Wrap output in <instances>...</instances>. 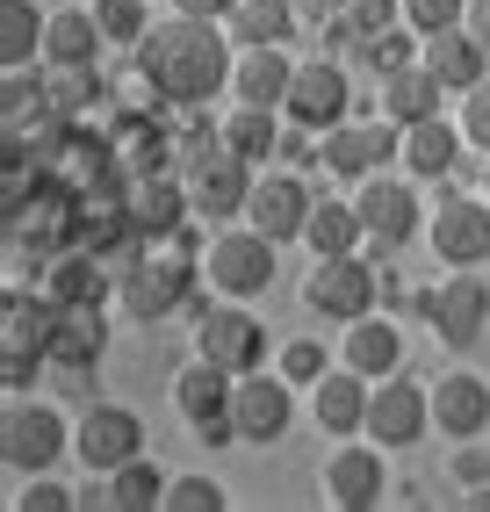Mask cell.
Returning a JSON list of instances; mask_svg holds the SVG:
<instances>
[{"instance_id":"cell-1","label":"cell","mask_w":490,"mask_h":512,"mask_svg":"<svg viewBox=\"0 0 490 512\" xmlns=\"http://www.w3.org/2000/svg\"><path fill=\"white\" fill-rule=\"evenodd\" d=\"M231 29L224 22H202V15H173L152 22L145 44H137V73H145L173 109H209L224 87H231Z\"/></svg>"},{"instance_id":"cell-2","label":"cell","mask_w":490,"mask_h":512,"mask_svg":"<svg viewBox=\"0 0 490 512\" xmlns=\"http://www.w3.org/2000/svg\"><path fill=\"white\" fill-rule=\"evenodd\" d=\"M195 275H202V253H195L188 224H181V231L137 238V260L123 267V303H130V318L159 325L166 311H181L188 289H195Z\"/></svg>"},{"instance_id":"cell-3","label":"cell","mask_w":490,"mask_h":512,"mask_svg":"<svg viewBox=\"0 0 490 512\" xmlns=\"http://www.w3.org/2000/svg\"><path fill=\"white\" fill-rule=\"evenodd\" d=\"M181 174H188L195 217H245V202H253V159L231 152L217 123L181 138Z\"/></svg>"},{"instance_id":"cell-4","label":"cell","mask_w":490,"mask_h":512,"mask_svg":"<svg viewBox=\"0 0 490 512\" xmlns=\"http://www.w3.org/2000/svg\"><path fill=\"white\" fill-rule=\"evenodd\" d=\"M231 397H238V375L217 368V361H202V354H195V368H181V383H173V404H181V419L195 426V440H209V448H231V440H238Z\"/></svg>"},{"instance_id":"cell-5","label":"cell","mask_w":490,"mask_h":512,"mask_svg":"<svg viewBox=\"0 0 490 512\" xmlns=\"http://www.w3.org/2000/svg\"><path fill=\"white\" fill-rule=\"evenodd\" d=\"M375 296H382V282H375V267H368L361 253H325L318 267H310V282H303V303H310L318 318H332V325L368 318Z\"/></svg>"},{"instance_id":"cell-6","label":"cell","mask_w":490,"mask_h":512,"mask_svg":"<svg viewBox=\"0 0 490 512\" xmlns=\"http://www.w3.org/2000/svg\"><path fill=\"white\" fill-rule=\"evenodd\" d=\"M65 448H73V426H65L51 404H8V419H0V462H8L15 476H37L51 469Z\"/></svg>"},{"instance_id":"cell-7","label":"cell","mask_w":490,"mask_h":512,"mask_svg":"<svg viewBox=\"0 0 490 512\" xmlns=\"http://www.w3.org/2000/svg\"><path fill=\"white\" fill-rule=\"evenodd\" d=\"M73 455L87 462V476H116L145 455V419L130 404H87V419L73 426Z\"/></svg>"},{"instance_id":"cell-8","label":"cell","mask_w":490,"mask_h":512,"mask_svg":"<svg viewBox=\"0 0 490 512\" xmlns=\"http://www.w3.org/2000/svg\"><path fill=\"white\" fill-rule=\"evenodd\" d=\"M202 275L217 282L224 296H260L274 282V238L267 231H224V238H209V253H202Z\"/></svg>"},{"instance_id":"cell-9","label":"cell","mask_w":490,"mask_h":512,"mask_svg":"<svg viewBox=\"0 0 490 512\" xmlns=\"http://www.w3.org/2000/svg\"><path fill=\"white\" fill-rule=\"evenodd\" d=\"M51 318H58L51 296L29 303L22 289H8V325H0V375H8V390L29 383L37 361H51Z\"/></svg>"},{"instance_id":"cell-10","label":"cell","mask_w":490,"mask_h":512,"mask_svg":"<svg viewBox=\"0 0 490 512\" xmlns=\"http://www.w3.org/2000/svg\"><path fill=\"white\" fill-rule=\"evenodd\" d=\"M195 354L217 361V368H231V375H253V368L267 361V325H260L253 311H238V303H224V311H202Z\"/></svg>"},{"instance_id":"cell-11","label":"cell","mask_w":490,"mask_h":512,"mask_svg":"<svg viewBox=\"0 0 490 512\" xmlns=\"http://www.w3.org/2000/svg\"><path fill=\"white\" fill-rule=\"evenodd\" d=\"M346 101H354V87H346V65L339 58H303L296 65V87H289V123H303V130H325L332 123H346Z\"/></svg>"},{"instance_id":"cell-12","label":"cell","mask_w":490,"mask_h":512,"mask_svg":"<svg viewBox=\"0 0 490 512\" xmlns=\"http://www.w3.org/2000/svg\"><path fill=\"white\" fill-rule=\"evenodd\" d=\"M426 426H433V390L404 383V375H382L375 397H368V440L411 448V440H426Z\"/></svg>"},{"instance_id":"cell-13","label":"cell","mask_w":490,"mask_h":512,"mask_svg":"<svg viewBox=\"0 0 490 512\" xmlns=\"http://www.w3.org/2000/svg\"><path fill=\"white\" fill-rule=\"evenodd\" d=\"M426 238L447 267H483L490 260V202L483 195H447L426 224Z\"/></svg>"},{"instance_id":"cell-14","label":"cell","mask_w":490,"mask_h":512,"mask_svg":"<svg viewBox=\"0 0 490 512\" xmlns=\"http://www.w3.org/2000/svg\"><path fill=\"white\" fill-rule=\"evenodd\" d=\"M426 311H433L440 347H476L483 325H490V282L476 275V267H454V275L440 282V296L426 303Z\"/></svg>"},{"instance_id":"cell-15","label":"cell","mask_w":490,"mask_h":512,"mask_svg":"<svg viewBox=\"0 0 490 512\" xmlns=\"http://www.w3.org/2000/svg\"><path fill=\"white\" fill-rule=\"evenodd\" d=\"M296 383H289V375L282 368H274V375H238V397H231V412H238V440H260V448H267V440H282L289 433V419H296V397H289Z\"/></svg>"},{"instance_id":"cell-16","label":"cell","mask_w":490,"mask_h":512,"mask_svg":"<svg viewBox=\"0 0 490 512\" xmlns=\"http://www.w3.org/2000/svg\"><path fill=\"white\" fill-rule=\"evenodd\" d=\"M361 224H368V246L375 253H397L404 238L418 231V195L404 188V181H390V174H361Z\"/></svg>"},{"instance_id":"cell-17","label":"cell","mask_w":490,"mask_h":512,"mask_svg":"<svg viewBox=\"0 0 490 512\" xmlns=\"http://www.w3.org/2000/svg\"><path fill=\"white\" fill-rule=\"evenodd\" d=\"M310 195L296 174H260L253 181V202H245V224L253 231H267L274 246H289V238H303V224H310Z\"/></svg>"},{"instance_id":"cell-18","label":"cell","mask_w":490,"mask_h":512,"mask_svg":"<svg viewBox=\"0 0 490 512\" xmlns=\"http://www.w3.org/2000/svg\"><path fill=\"white\" fill-rule=\"evenodd\" d=\"M382 491H390V476H382V448H368V440H346L325 462V498L339 512H375Z\"/></svg>"},{"instance_id":"cell-19","label":"cell","mask_w":490,"mask_h":512,"mask_svg":"<svg viewBox=\"0 0 490 512\" xmlns=\"http://www.w3.org/2000/svg\"><path fill=\"white\" fill-rule=\"evenodd\" d=\"M418 44H426L418 58H426L433 73H440V87H447V94H469V87H483V80H490V44L476 37L469 22L433 29V37H418Z\"/></svg>"},{"instance_id":"cell-20","label":"cell","mask_w":490,"mask_h":512,"mask_svg":"<svg viewBox=\"0 0 490 512\" xmlns=\"http://www.w3.org/2000/svg\"><path fill=\"white\" fill-rule=\"evenodd\" d=\"M289 87H296V58H289L282 44L238 51V65H231V94L245 101V109H289Z\"/></svg>"},{"instance_id":"cell-21","label":"cell","mask_w":490,"mask_h":512,"mask_svg":"<svg viewBox=\"0 0 490 512\" xmlns=\"http://www.w3.org/2000/svg\"><path fill=\"white\" fill-rule=\"evenodd\" d=\"M368 397H375V390H368L361 368H325L310 412H318V426H325L332 440H354V433H368Z\"/></svg>"},{"instance_id":"cell-22","label":"cell","mask_w":490,"mask_h":512,"mask_svg":"<svg viewBox=\"0 0 490 512\" xmlns=\"http://www.w3.org/2000/svg\"><path fill=\"white\" fill-rule=\"evenodd\" d=\"M433 426H440L447 440H469V433L490 426V383H483L476 368L440 375V390H433Z\"/></svg>"},{"instance_id":"cell-23","label":"cell","mask_w":490,"mask_h":512,"mask_svg":"<svg viewBox=\"0 0 490 512\" xmlns=\"http://www.w3.org/2000/svg\"><path fill=\"white\" fill-rule=\"evenodd\" d=\"M109 354V318H101V303H58L51 318V361L58 368H94Z\"/></svg>"},{"instance_id":"cell-24","label":"cell","mask_w":490,"mask_h":512,"mask_svg":"<svg viewBox=\"0 0 490 512\" xmlns=\"http://www.w3.org/2000/svg\"><path fill=\"white\" fill-rule=\"evenodd\" d=\"M440 73H433V65L426 58H411V65H397V73H382V116H390V123H426V116H440Z\"/></svg>"},{"instance_id":"cell-25","label":"cell","mask_w":490,"mask_h":512,"mask_svg":"<svg viewBox=\"0 0 490 512\" xmlns=\"http://www.w3.org/2000/svg\"><path fill=\"white\" fill-rule=\"evenodd\" d=\"M109 145H116V174H123V181L166 174V166H173V152H181V145H173L152 116H116V138H109Z\"/></svg>"},{"instance_id":"cell-26","label":"cell","mask_w":490,"mask_h":512,"mask_svg":"<svg viewBox=\"0 0 490 512\" xmlns=\"http://www.w3.org/2000/svg\"><path fill=\"white\" fill-rule=\"evenodd\" d=\"M130 217H137V238H152V231H181V224L195 217L188 181H166V174L130 181Z\"/></svg>"},{"instance_id":"cell-27","label":"cell","mask_w":490,"mask_h":512,"mask_svg":"<svg viewBox=\"0 0 490 512\" xmlns=\"http://www.w3.org/2000/svg\"><path fill=\"white\" fill-rule=\"evenodd\" d=\"M397 361H404V332L390 325V318H354L346 325V368H361L368 383H382V375H397Z\"/></svg>"},{"instance_id":"cell-28","label":"cell","mask_w":490,"mask_h":512,"mask_svg":"<svg viewBox=\"0 0 490 512\" xmlns=\"http://www.w3.org/2000/svg\"><path fill=\"white\" fill-rule=\"evenodd\" d=\"M462 138H469V130H454L447 116L411 123L404 130V166H411L418 181H440V174H454V159H462Z\"/></svg>"},{"instance_id":"cell-29","label":"cell","mask_w":490,"mask_h":512,"mask_svg":"<svg viewBox=\"0 0 490 512\" xmlns=\"http://www.w3.org/2000/svg\"><path fill=\"white\" fill-rule=\"evenodd\" d=\"M101 44H109V37H101L94 8H58L51 29H44V65H94Z\"/></svg>"},{"instance_id":"cell-30","label":"cell","mask_w":490,"mask_h":512,"mask_svg":"<svg viewBox=\"0 0 490 512\" xmlns=\"http://www.w3.org/2000/svg\"><path fill=\"white\" fill-rule=\"evenodd\" d=\"M231 44L253 51V44H289L296 37V0H238V8L224 15Z\"/></svg>"},{"instance_id":"cell-31","label":"cell","mask_w":490,"mask_h":512,"mask_svg":"<svg viewBox=\"0 0 490 512\" xmlns=\"http://www.w3.org/2000/svg\"><path fill=\"white\" fill-rule=\"evenodd\" d=\"M361 238H368V224H361V202H310V224H303V246L310 253H354L361 246Z\"/></svg>"},{"instance_id":"cell-32","label":"cell","mask_w":490,"mask_h":512,"mask_svg":"<svg viewBox=\"0 0 490 512\" xmlns=\"http://www.w3.org/2000/svg\"><path fill=\"white\" fill-rule=\"evenodd\" d=\"M101 94H109V80H101L94 65H51V80H44V109L65 116V123H87Z\"/></svg>"},{"instance_id":"cell-33","label":"cell","mask_w":490,"mask_h":512,"mask_svg":"<svg viewBox=\"0 0 490 512\" xmlns=\"http://www.w3.org/2000/svg\"><path fill=\"white\" fill-rule=\"evenodd\" d=\"M44 29L51 15H37V0H0V65H29V58H44Z\"/></svg>"},{"instance_id":"cell-34","label":"cell","mask_w":490,"mask_h":512,"mask_svg":"<svg viewBox=\"0 0 490 512\" xmlns=\"http://www.w3.org/2000/svg\"><path fill=\"white\" fill-rule=\"evenodd\" d=\"M166 484H173V476H166L152 455H137V462H123V469L109 476L101 505H116V512H152V505H166Z\"/></svg>"},{"instance_id":"cell-35","label":"cell","mask_w":490,"mask_h":512,"mask_svg":"<svg viewBox=\"0 0 490 512\" xmlns=\"http://www.w3.org/2000/svg\"><path fill=\"white\" fill-rule=\"evenodd\" d=\"M37 296H51V303H101V267H94V253H65V260H51Z\"/></svg>"},{"instance_id":"cell-36","label":"cell","mask_w":490,"mask_h":512,"mask_svg":"<svg viewBox=\"0 0 490 512\" xmlns=\"http://www.w3.org/2000/svg\"><path fill=\"white\" fill-rule=\"evenodd\" d=\"M224 145L231 152H245V159H274V152H282V130H274V109H245V101H238V116L224 123Z\"/></svg>"},{"instance_id":"cell-37","label":"cell","mask_w":490,"mask_h":512,"mask_svg":"<svg viewBox=\"0 0 490 512\" xmlns=\"http://www.w3.org/2000/svg\"><path fill=\"white\" fill-rule=\"evenodd\" d=\"M94 22H101V37L109 44H145V29H152V15H145V0H94Z\"/></svg>"},{"instance_id":"cell-38","label":"cell","mask_w":490,"mask_h":512,"mask_svg":"<svg viewBox=\"0 0 490 512\" xmlns=\"http://www.w3.org/2000/svg\"><path fill=\"white\" fill-rule=\"evenodd\" d=\"M217 505H224L217 476H173L166 484V512H217Z\"/></svg>"},{"instance_id":"cell-39","label":"cell","mask_w":490,"mask_h":512,"mask_svg":"<svg viewBox=\"0 0 490 512\" xmlns=\"http://www.w3.org/2000/svg\"><path fill=\"white\" fill-rule=\"evenodd\" d=\"M404 15L418 37H433V29H454V22H469V0H404Z\"/></svg>"},{"instance_id":"cell-40","label":"cell","mask_w":490,"mask_h":512,"mask_svg":"<svg viewBox=\"0 0 490 512\" xmlns=\"http://www.w3.org/2000/svg\"><path fill=\"white\" fill-rule=\"evenodd\" d=\"M274 368H282L289 383H318V375H325V347H318V339H289Z\"/></svg>"},{"instance_id":"cell-41","label":"cell","mask_w":490,"mask_h":512,"mask_svg":"<svg viewBox=\"0 0 490 512\" xmlns=\"http://www.w3.org/2000/svg\"><path fill=\"white\" fill-rule=\"evenodd\" d=\"M361 58L375 65V73H397V65H411V37H397V29H375V37H361Z\"/></svg>"},{"instance_id":"cell-42","label":"cell","mask_w":490,"mask_h":512,"mask_svg":"<svg viewBox=\"0 0 490 512\" xmlns=\"http://www.w3.org/2000/svg\"><path fill=\"white\" fill-rule=\"evenodd\" d=\"M65 505H80L73 491H65V484H51V476L37 469V476H29V491L15 498V512H65Z\"/></svg>"},{"instance_id":"cell-43","label":"cell","mask_w":490,"mask_h":512,"mask_svg":"<svg viewBox=\"0 0 490 512\" xmlns=\"http://www.w3.org/2000/svg\"><path fill=\"white\" fill-rule=\"evenodd\" d=\"M462 101H469V109H462V130H469V145H476V152H490V80H483V87H469Z\"/></svg>"},{"instance_id":"cell-44","label":"cell","mask_w":490,"mask_h":512,"mask_svg":"<svg viewBox=\"0 0 490 512\" xmlns=\"http://www.w3.org/2000/svg\"><path fill=\"white\" fill-rule=\"evenodd\" d=\"M454 476H462V484H490V440L483 433H469L462 448H454Z\"/></svg>"},{"instance_id":"cell-45","label":"cell","mask_w":490,"mask_h":512,"mask_svg":"<svg viewBox=\"0 0 490 512\" xmlns=\"http://www.w3.org/2000/svg\"><path fill=\"white\" fill-rule=\"evenodd\" d=\"M238 0H173V15H202V22H224Z\"/></svg>"},{"instance_id":"cell-46","label":"cell","mask_w":490,"mask_h":512,"mask_svg":"<svg viewBox=\"0 0 490 512\" xmlns=\"http://www.w3.org/2000/svg\"><path fill=\"white\" fill-rule=\"evenodd\" d=\"M469 29H476V37L490 44V0H469Z\"/></svg>"},{"instance_id":"cell-47","label":"cell","mask_w":490,"mask_h":512,"mask_svg":"<svg viewBox=\"0 0 490 512\" xmlns=\"http://www.w3.org/2000/svg\"><path fill=\"white\" fill-rule=\"evenodd\" d=\"M483 188H490V174H483Z\"/></svg>"}]
</instances>
